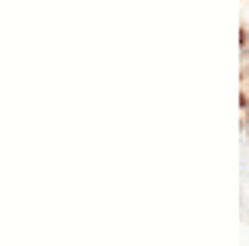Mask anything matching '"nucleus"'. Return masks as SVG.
<instances>
[{"label": "nucleus", "instance_id": "obj_1", "mask_svg": "<svg viewBox=\"0 0 249 246\" xmlns=\"http://www.w3.org/2000/svg\"><path fill=\"white\" fill-rule=\"evenodd\" d=\"M239 47L249 50V30H246V27H239Z\"/></svg>", "mask_w": 249, "mask_h": 246}, {"label": "nucleus", "instance_id": "obj_2", "mask_svg": "<svg viewBox=\"0 0 249 246\" xmlns=\"http://www.w3.org/2000/svg\"><path fill=\"white\" fill-rule=\"evenodd\" d=\"M246 136H249V114H246Z\"/></svg>", "mask_w": 249, "mask_h": 246}]
</instances>
